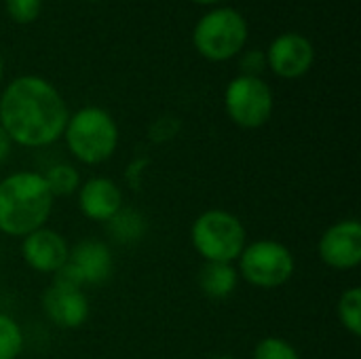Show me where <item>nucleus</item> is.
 Returning a JSON list of instances; mask_svg holds the SVG:
<instances>
[{
  "mask_svg": "<svg viewBox=\"0 0 361 359\" xmlns=\"http://www.w3.org/2000/svg\"><path fill=\"white\" fill-rule=\"evenodd\" d=\"M68 118L66 99L40 76H17L0 95V127L13 144L23 148L55 144L63 135Z\"/></svg>",
  "mask_w": 361,
  "mask_h": 359,
  "instance_id": "f257e3e1",
  "label": "nucleus"
},
{
  "mask_svg": "<svg viewBox=\"0 0 361 359\" xmlns=\"http://www.w3.org/2000/svg\"><path fill=\"white\" fill-rule=\"evenodd\" d=\"M51 195L42 174L15 171L0 180V233L23 239L42 229L53 212Z\"/></svg>",
  "mask_w": 361,
  "mask_h": 359,
  "instance_id": "f03ea898",
  "label": "nucleus"
},
{
  "mask_svg": "<svg viewBox=\"0 0 361 359\" xmlns=\"http://www.w3.org/2000/svg\"><path fill=\"white\" fill-rule=\"evenodd\" d=\"M61 138L76 161L85 165H102L118 148V125L108 110L85 106L70 114Z\"/></svg>",
  "mask_w": 361,
  "mask_h": 359,
  "instance_id": "7ed1b4c3",
  "label": "nucleus"
},
{
  "mask_svg": "<svg viewBox=\"0 0 361 359\" xmlns=\"http://www.w3.org/2000/svg\"><path fill=\"white\" fill-rule=\"evenodd\" d=\"M190 241L205 262H235L247 245L243 222L226 209L203 212L190 229Z\"/></svg>",
  "mask_w": 361,
  "mask_h": 359,
  "instance_id": "20e7f679",
  "label": "nucleus"
},
{
  "mask_svg": "<svg viewBox=\"0 0 361 359\" xmlns=\"http://www.w3.org/2000/svg\"><path fill=\"white\" fill-rule=\"evenodd\" d=\"M247 32V21L239 11L220 6L205 13L197 21L192 30V42L205 59L226 61L243 51Z\"/></svg>",
  "mask_w": 361,
  "mask_h": 359,
  "instance_id": "39448f33",
  "label": "nucleus"
},
{
  "mask_svg": "<svg viewBox=\"0 0 361 359\" xmlns=\"http://www.w3.org/2000/svg\"><path fill=\"white\" fill-rule=\"evenodd\" d=\"M296 271L294 254L275 239L247 243L239 256V275L254 288L275 290L286 286Z\"/></svg>",
  "mask_w": 361,
  "mask_h": 359,
  "instance_id": "423d86ee",
  "label": "nucleus"
},
{
  "mask_svg": "<svg viewBox=\"0 0 361 359\" xmlns=\"http://www.w3.org/2000/svg\"><path fill=\"white\" fill-rule=\"evenodd\" d=\"M224 108L235 125L243 129H258L269 123L275 97L267 80L239 74L224 91Z\"/></svg>",
  "mask_w": 361,
  "mask_h": 359,
  "instance_id": "0eeeda50",
  "label": "nucleus"
},
{
  "mask_svg": "<svg viewBox=\"0 0 361 359\" xmlns=\"http://www.w3.org/2000/svg\"><path fill=\"white\" fill-rule=\"evenodd\" d=\"M267 55V68L277 74L279 78H300L305 76L315 61V47L313 42L298 34V32H288L277 36L271 44Z\"/></svg>",
  "mask_w": 361,
  "mask_h": 359,
  "instance_id": "6e6552de",
  "label": "nucleus"
},
{
  "mask_svg": "<svg viewBox=\"0 0 361 359\" xmlns=\"http://www.w3.org/2000/svg\"><path fill=\"white\" fill-rule=\"evenodd\" d=\"M322 262L336 271H351L361 262V224L360 220H341L326 229L317 243Z\"/></svg>",
  "mask_w": 361,
  "mask_h": 359,
  "instance_id": "1a4fd4ad",
  "label": "nucleus"
},
{
  "mask_svg": "<svg viewBox=\"0 0 361 359\" xmlns=\"http://www.w3.org/2000/svg\"><path fill=\"white\" fill-rule=\"evenodd\" d=\"M23 262L36 273H57L70 258V245L63 235L53 229H38L21 241Z\"/></svg>",
  "mask_w": 361,
  "mask_h": 359,
  "instance_id": "9d476101",
  "label": "nucleus"
},
{
  "mask_svg": "<svg viewBox=\"0 0 361 359\" xmlns=\"http://www.w3.org/2000/svg\"><path fill=\"white\" fill-rule=\"evenodd\" d=\"M42 311L53 326L61 330H76L89 320L91 307L82 290L51 284L42 294Z\"/></svg>",
  "mask_w": 361,
  "mask_h": 359,
  "instance_id": "9b49d317",
  "label": "nucleus"
},
{
  "mask_svg": "<svg viewBox=\"0 0 361 359\" xmlns=\"http://www.w3.org/2000/svg\"><path fill=\"white\" fill-rule=\"evenodd\" d=\"M76 193L82 216L93 222H108L125 207L121 186L104 176L89 178L87 182L80 184Z\"/></svg>",
  "mask_w": 361,
  "mask_h": 359,
  "instance_id": "f8f14e48",
  "label": "nucleus"
},
{
  "mask_svg": "<svg viewBox=\"0 0 361 359\" xmlns=\"http://www.w3.org/2000/svg\"><path fill=\"white\" fill-rule=\"evenodd\" d=\"M68 262L80 273L85 286H99L112 275V252L97 239H82L70 248Z\"/></svg>",
  "mask_w": 361,
  "mask_h": 359,
  "instance_id": "ddd939ff",
  "label": "nucleus"
},
{
  "mask_svg": "<svg viewBox=\"0 0 361 359\" xmlns=\"http://www.w3.org/2000/svg\"><path fill=\"white\" fill-rule=\"evenodd\" d=\"M237 284L239 273L231 262H205L199 271V288L209 298H228L237 290Z\"/></svg>",
  "mask_w": 361,
  "mask_h": 359,
  "instance_id": "4468645a",
  "label": "nucleus"
},
{
  "mask_svg": "<svg viewBox=\"0 0 361 359\" xmlns=\"http://www.w3.org/2000/svg\"><path fill=\"white\" fill-rule=\"evenodd\" d=\"M110 235L121 243H137L146 233V220L137 209L123 207L112 220L106 222Z\"/></svg>",
  "mask_w": 361,
  "mask_h": 359,
  "instance_id": "2eb2a0df",
  "label": "nucleus"
},
{
  "mask_svg": "<svg viewBox=\"0 0 361 359\" xmlns=\"http://www.w3.org/2000/svg\"><path fill=\"white\" fill-rule=\"evenodd\" d=\"M336 315L343 328L360 339L361 336V290L360 288H349L341 294L338 305H336Z\"/></svg>",
  "mask_w": 361,
  "mask_h": 359,
  "instance_id": "dca6fc26",
  "label": "nucleus"
},
{
  "mask_svg": "<svg viewBox=\"0 0 361 359\" xmlns=\"http://www.w3.org/2000/svg\"><path fill=\"white\" fill-rule=\"evenodd\" d=\"M42 178L53 197H70L80 188V176H78L76 167H72L68 163L49 167L47 174H42Z\"/></svg>",
  "mask_w": 361,
  "mask_h": 359,
  "instance_id": "f3484780",
  "label": "nucleus"
},
{
  "mask_svg": "<svg viewBox=\"0 0 361 359\" xmlns=\"http://www.w3.org/2000/svg\"><path fill=\"white\" fill-rule=\"evenodd\" d=\"M23 351V330L6 313H0V359H17Z\"/></svg>",
  "mask_w": 361,
  "mask_h": 359,
  "instance_id": "a211bd4d",
  "label": "nucleus"
},
{
  "mask_svg": "<svg viewBox=\"0 0 361 359\" xmlns=\"http://www.w3.org/2000/svg\"><path fill=\"white\" fill-rule=\"evenodd\" d=\"M252 359H300V355L286 339L267 336L254 347Z\"/></svg>",
  "mask_w": 361,
  "mask_h": 359,
  "instance_id": "6ab92c4d",
  "label": "nucleus"
},
{
  "mask_svg": "<svg viewBox=\"0 0 361 359\" xmlns=\"http://www.w3.org/2000/svg\"><path fill=\"white\" fill-rule=\"evenodd\" d=\"M6 13L15 23H32L38 19L40 8H42V0H4Z\"/></svg>",
  "mask_w": 361,
  "mask_h": 359,
  "instance_id": "aec40b11",
  "label": "nucleus"
},
{
  "mask_svg": "<svg viewBox=\"0 0 361 359\" xmlns=\"http://www.w3.org/2000/svg\"><path fill=\"white\" fill-rule=\"evenodd\" d=\"M239 70H241V76H258L267 70V55L264 51H258V49H250L241 55L239 59Z\"/></svg>",
  "mask_w": 361,
  "mask_h": 359,
  "instance_id": "412c9836",
  "label": "nucleus"
},
{
  "mask_svg": "<svg viewBox=\"0 0 361 359\" xmlns=\"http://www.w3.org/2000/svg\"><path fill=\"white\" fill-rule=\"evenodd\" d=\"M178 127H180V123L176 118L163 116V118L154 121V125L150 127V140L152 142H167L178 133Z\"/></svg>",
  "mask_w": 361,
  "mask_h": 359,
  "instance_id": "4be33fe9",
  "label": "nucleus"
},
{
  "mask_svg": "<svg viewBox=\"0 0 361 359\" xmlns=\"http://www.w3.org/2000/svg\"><path fill=\"white\" fill-rule=\"evenodd\" d=\"M11 148H13V142L8 140L6 131L0 127V163H4L11 154Z\"/></svg>",
  "mask_w": 361,
  "mask_h": 359,
  "instance_id": "5701e85b",
  "label": "nucleus"
},
{
  "mask_svg": "<svg viewBox=\"0 0 361 359\" xmlns=\"http://www.w3.org/2000/svg\"><path fill=\"white\" fill-rule=\"evenodd\" d=\"M192 2H197V4H218L222 0H192Z\"/></svg>",
  "mask_w": 361,
  "mask_h": 359,
  "instance_id": "b1692460",
  "label": "nucleus"
},
{
  "mask_svg": "<svg viewBox=\"0 0 361 359\" xmlns=\"http://www.w3.org/2000/svg\"><path fill=\"white\" fill-rule=\"evenodd\" d=\"M214 359H237V358H233V355H218V358H214Z\"/></svg>",
  "mask_w": 361,
  "mask_h": 359,
  "instance_id": "393cba45",
  "label": "nucleus"
},
{
  "mask_svg": "<svg viewBox=\"0 0 361 359\" xmlns=\"http://www.w3.org/2000/svg\"><path fill=\"white\" fill-rule=\"evenodd\" d=\"M0 78H2V57H0Z\"/></svg>",
  "mask_w": 361,
  "mask_h": 359,
  "instance_id": "a878e982",
  "label": "nucleus"
},
{
  "mask_svg": "<svg viewBox=\"0 0 361 359\" xmlns=\"http://www.w3.org/2000/svg\"><path fill=\"white\" fill-rule=\"evenodd\" d=\"M87 2H99V0H87Z\"/></svg>",
  "mask_w": 361,
  "mask_h": 359,
  "instance_id": "bb28decb",
  "label": "nucleus"
}]
</instances>
